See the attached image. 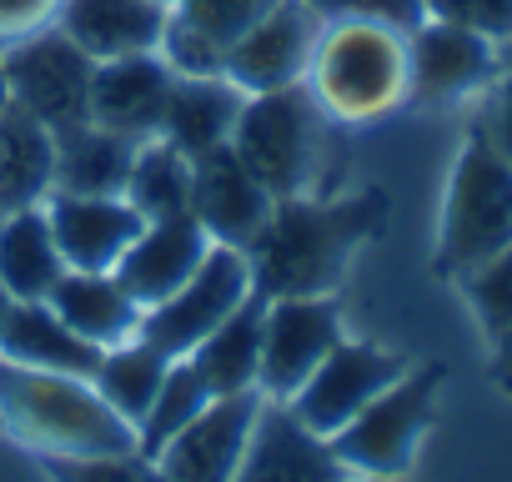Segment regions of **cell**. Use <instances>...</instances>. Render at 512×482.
<instances>
[{
	"instance_id": "obj_1",
	"label": "cell",
	"mask_w": 512,
	"mask_h": 482,
	"mask_svg": "<svg viewBox=\"0 0 512 482\" xmlns=\"http://www.w3.org/2000/svg\"><path fill=\"white\" fill-rule=\"evenodd\" d=\"M387 216L382 191H357V196H337V201H317V196H282L272 206V216L262 221L246 241V267H251V287L272 297H327L352 252L367 236H377Z\"/></svg>"
},
{
	"instance_id": "obj_2",
	"label": "cell",
	"mask_w": 512,
	"mask_h": 482,
	"mask_svg": "<svg viewBox=\"0 0 512 482\" xmlns=\"http://www.w3.org/2000/svg\"><path fill=\"white\" fill-rule=\"evenodd\" d=\"M0 427L46 457H111L136 452V427L91 387V377L41 372L0 357Z\"/></svg>"
},
{
	"instance_id": "obj_3",
	"label": "cell",
	"mask_w": 512,
	"mask_h": 482,
	"mask_svg": "<svg viewBox=\"0 0 512 482\" xmlns=\"http://www.w3.org/2000/svg\"><path fill=\"white\" fill-rule=\"evenodd\" d=\"M307 91L337 121H377L407 101V36L367 21L322 26Z\"/></svg>"
},
{
	"instance_id": "obj_4",
	"label": "cell",
	"mask_w": 512,
	"mask_h": 482,
	"mask_svg": "<svg viewBox=\"0 0 512 482\" xmlns=\"http://www.w3.org/2000/svg\"><path fill=\"white\" fill-rule=\"evenodd\" d=\"M507 247H512V166L472 126L447 176V201L437 226V272L462 282L467 272L502 257Z\"/></svg>"
},
{
	"instance_id": "obj_5",
	"label": "cell",
	"mask_w": 512,
	"mask_h": 482,
	"mask_svg": "<svg viewBox=\"0 0 512 482\" xmlns=\"http://www.w3.org/2000/svg\"><path fill=\"white\" fill-rule=\"evenodd\" d=\"M231 151L256 171V181L277 201L307 196L322 171V151H327V111L317 106L307 81L282 86V91H256L246 96L236 116Z\"/></svg>"
},
{
	"instance_id": "obj_6",
	"label": "cell",
	"mask_w": 512,
	"mask_h": 482,
	"mask_svg": "<svg viewBox=\"0 0 512 482\" xmlns=\"http://www.w3.org/2000/svg\"><path fill=\"white\" fill-rule=\"evenodd\" d=\"M437 387H442V367H417V372H402L392 387H382L347 427L327 437L342 467H357L372 477H402L432 422Z\"/></svg>"
},
{
	"instance_id": "obj_7",
	"label": "cell",
	"mask_w": 512,
	"mask_h": 482,
	"mask_svg": "<svg viewBox=\"0 0 512 482\" xmlns=\"http://www.w3.org/2000/svg\"><path fill=\"white\" fill-rule=\"evenodd\" d=\"M0 66H6L11 101L21 111H31L41 126L66 131V126L91 121V71H96V61L66 31L41 26L31 36H16L11 51L0 56Z\"/></svg>"
},
{
	"instance_id": "obj_8",
	"label": "cell",
	"mask_w": 512,
	"mask_h": 482,
	"mask_svg": "<svg viewBox=\"0 0 512 482\" xmlns=\"http://www.w3.org/2000/svg\"><path fill=\"white\" fill-rule=\"evenodd\" d=\"M251 292H256V287H251L246 252L211 241V252L196 262V272H191L171 297H161L156 307L141 312L136 337H146V342L161 347L166 357H186V352H191L216 322H226Z\"/></svg>"
},
{
	"instance_id": "obj_9",
	"label": "cell",
	"mask_w": 512,
	"mask_h": 482,
	"mask_svg": "<svg viewBox=\"0 0 512 482\" xmlns=\"http://www.w3.org/2000/svg\"><path fill=\"white\" fill-rule=\"evenodd\" d=\"M502 76V41L452 26V21H422L407 36V96L427 106H452L477 91H487Z\"/></svg>"
},
{
	"instance_id": "obj_10",
	"label": "cell",
	"mask_w": 512,
	"mask_h": 482,
	"mask_svg": "<svg viewBox=\"0 0 512 482\" xmlns=\"http://www.w3.org/2000/svg\"><path fill=\"white\" fill-rule=\"evenodd\" d=\"M337 342H342V322H337V307L327 297H272L262 307L256 387L277 402L292 397Z\"/></svg>"
},
{
	"instance_id": "obj_11",
	"label": "cell",
	"mask_w": 512,
	"mask_h": 482,
	"mask_svg": "<svg viewBox=\"0 0 512 482\" xmlns=\"http://www.w3.org/2000/svg\"><path fill=\"white\" fill-rule=\"evenodd\" d=\"M407 372L402 357L382 352V347H367V342H337L317 372L287 397V407L317 432V437H332L337 427H347L382 387H392L397 377Z\"/></svg>"
},
{
	"instance_id": "obj_12",
	"label": "cell",
	"mask_w": 512,
	"mask_h": 482,
	"mask_svg": "<svg viewBox=\"0 0 512 482\" xmlns=\"http://www.w3.org/2000/svg\"><path fill=\"white\" fill-rule=\"evenodd\" d=\"M317 36H322V21L307 0H277V6L226 51L221 76L231 86H241L246 96L297 86V81H307Z\"/></svg>"
},
{
	"instance_id": "obj_13",
	"label": "cell",
	"mask_w": 512,
	"mask_h": 482,
	"mask_svg": "<svg viewBox=\"0 0 512 482\" xmlns=\"http://www.w3.org/2000/svg\"><path fill=\"white\" fill-rule=\"evenodd\" d=\"M256 412H262L256 392L211 397L151 462L166 472V482H231L246 457Z\"/></svg>"
},
{
	"instance_id": "obj_14",
	"label": "cell",
	"mask_w": 512,
	"mask_h": 482,
	"mask_svg": "<svg viewBox=\"0 0 512 482\" xmlns=\"http://www.w3.org/2000/svg\"><path fill=\"white\" fill-rule=\"evenodd\" d=\"M272 206L277 196L256 181V171L231 151V141L191 161V216L221 247H246L272 216Z\"/></svg>"
},
{
	"instance_id": "obj_15",
	"label": "cell",
	"mask_w": 512,
	"mask_h": 482,
	"mask_svg": "<svg viewBox=\"0 0 512 482\" xmlns=\"http://www.w3.org/2000/svg\"><path fill=\"white\" fill-rule=\"evenodd\" d=\"M272 6L277 0H176L156 51L176 76H221L226 51Z\"/></svg>"
},
{
	"instance_id": "obj_16",
	"label": "cell",
	"mask_w": 512,
	"mask_h": 482,
	"mask_svg": "<svg viewBox=\"0 0 512 482\" xmlns=\"http://www.w3.org/2000/svg\"><path fill=\"white\" fill-rule=\"evenodd\" d=\"M231 482H347V467L332 452V442L317 437L292 407L262 402Z\"/></svg>"
},
{
	"instance_id": "obj_17",
	"label": "cell",
	"mask_w": 512,
	"mask_h": 482,
	"mask_svg": "<svg viewBox=\"0 0 512 482\" xmlns=\"http://www.w3.org/2000/svg\"><path fill=\"white\" fill-rule=\"evenodd\" d=\"M171 86H176V71L161 61V51L96 61V71H91V121L116 131V136L151 141V136H161Z\"/></svg>"
},
{
	"instance_id": "obj_18",
	"label": "cell",
	"mask_w": 512,
	"mask_h": 482,
	"mask_svg": "<svg viewBox=\"0 0 512 482\" xmlns=\"http://www.w3.org/2000/svg\"><path fill=\"white\" fill-rule=\"evenodd\" d=\"M51 236L66 257L71 272H116V262L126 257V247L136 241V231L146 226V216L126 201V196H71V191H51Z\"/></svg>"
},
{
	"instance_id": "obj_19",
	"label": "cell",
	"mask_w": 512,
	"mask_h": 482,
	"mask_svg": "<svg viewBox=\"0 0 512 482\" xmlns=\"http://www.w3.org/2000/svg\"><path fill=\"white\" fill-rule=\"evenodd\" d=\"M211 252V236L201 231V221L186 211V216H161V221H146L136 231V241L126 247V257L116 262V277L121 287L136 297V307H156L161 297H171L191 272L196 262Z\"/></svg>"
},
{
	"instance_id": "obj_20",
	"label": "cell",
	"mask_w": 512,
	"mask_h": 482,
	"mask_svg": "<svg viewBox=\"0 0 512 482\" xmlns=\"http://www.w3.org/2000/svg\"><path fill=\"white\" fill-rule=\"evenodd\" d=\"M166 16V0H61L56 31H66L91 61H116L156 51Z\"/></svg>"
},
{
	"instance_id": "obj_21",
	"label": "cell",
	"mask_w": 512,
	"mask_h": 482,
	"mask_svg": "<svg viewBox=\"0 0 512 482\" xmlns=\"http://www.w3.org/2000/svg\"><path fill=\"white\" fill-rule=\"evenodd\" d=\"M241 106H246V91L231 86L226 76H176L166 116H161V141H171L176 151L196 161L231 141Z\"/></svg>"
},
{
	"instance_id": "obj_22",
	"label": "cell",
	"mask_w": 512,
	"mask_h": 482,
	"mask_svg": "<svg viewBox=\"0 0 512 482\" xmlns=\"http://www.w3.org/2000/svg\"><path fill=\"white\" fill-rule=\"evenodd\" d=\"M46 302H51L56 317H61L76 337H86L91 347H116V342L136 337V327H141V307H136V297L121 287L116 272H71V267H66Z\"/></svg>"
},
{
	"instance_id": "obj_23",
	"label": "cell",
	"mask_w": 512,
	"mask_h": 482,
	"mask_svg": "<svg viewBox=\"0 0 512 482\" xmlns=\"http://www.w3.org/2000/svg\"><path fill=\"white\" fill-rule=\"evenodd\" d=\"M0 357L21 362V367H41V372H71V377H91L101 362V347H91L86 337H76L51 302H11L6 327H0Z\"/></svg>"
},
{
	"instance_id": "obj_24",
	"label": "cell",
	"mask_w": 512,
	"mask_h": 482,
	"mask_svg": "<svg viewBox=\"0 0 512 482\" xmlns=\"http://www.w3.org/2000/svg\"><path fill=\"white\" fill-rule=\"evenodd\" d=\"M56 191V131L16 101L0 111V216L26 211Z\"/></svg>"
},
{
	"instance_id": "obj_25",
	"label": "cell",
	"mask_w": 512,
	"mask_h": 482,
	"mask_svg": "<svg viewBox=\"0 0 512 482\" xmlns=\"http://www.w3.org/2000/svg\"><path fill=\"white\" fill-rule=\"evenodd\" d=\"M61 272H66V257L41 206L0 216V292L11 302H46Z\"/></svg>"
},
{
	"instance_id": "obj_26",
	"label": "cell",
	"mask_w": 512,
	"mask_h": 482,
	"mask_svg": "<svg viewBox=\"0 0 512 482\" xmlns=\"http://www.w3.org/2000/svg\"><path fill=\"white\" fill-rule=\"evenodd\" d=\"M136 146L141 141L116 136V131L96 126V121L56 131V191H71V196H121L126 176H131V161H136Z\"/></svg>"
},
{
	"instance_id": "obj_27",
	"label": "cell",
	"mask_w": 512,
	"mask_h": 482,
	"mask_svg": "<svg viewBox=\"0 0 512 482\" xmlns=\"http://www.w3.org/2000/svg\"><path fill=\"white\" fill-rule=\"evenodd\" d=\"M262 307L267 302L246 297L226 322H216L186 352V362L201 372L211 397H231V392H251L256 387V362H262Z\"/></svg>"
},
{
	"instance_id": "obj_28",
	"label": "cell",
	"mask_w": 512,
	"mask_h": 482,
	"mask_svg": "<svg viewBox=\"0 0 512 482\" xmlns=\"http://www.w3.org/2000/svg\"><path fill=\"white\" fill-rule=\"evenodd\" d=\"M166 367H171V357H166L161 347H151L146 337H126V342H116V347H101V362H96V372H91V387L136 427L141 412L151 407V397H156Z\"/></svg>"
},
{
	"instance_id": "obj_29",
	"label": "cell",
	"mask_w": 512,
	"mask_h": 482,
	"mask_svg": "<svg viewBox=\"0 0 512 482\" xmlns=\"http://www.w3.org/2000/svg\"><path fill=\"white\" fill-rule=\"evenodd\" d=\"M121 196H126L146 221L186 216V211H191V156H186V151H176V146H171V141H161V136L141 141Z\"/></svg>"
},
{
	"instance_id": "obj_30",
	"label": "cell",
	"mask_w": 512,
	"mask_h": 482,
	"mask_svg": "<svg viewBox=\"0 0 512 482\" xmlns=\"http://www.w3.org/2000/svg\"><path fill=\"white\" fill-rule=\"evenodd\" d=\"M206 402H211V387L201 382V372H196L186 357H171V367H166V377H161L151 407H146L141 422H136V452H141V457H156Z\"/></svg>"
},
{
	"instance_id": "obj_31",
	"label": "cell",
	"mask_w": 512,
	"mask_h": 482,
	"mask_svg": "<svg viewBox=\"0 0 512 482\" xmlns=\"http://www.w3.org/2000/svg\"><path fill=\"white\" fill-rule=\"evenodd\" d=\"M462 287H467V302H472V312L482 317V327L492 337L512 332V247L502 257L482 262L477 272H467Z\"/></svg>"
},
{
	"instance_id": "obj_32",
	"label": "cell",
	"mask_w": 512,
	"mask_h": 482,
	"mask_svg": "<svg viewBox=\"0 0 512 482\" xmlns=\"http://www.w3.org/2000/svg\"><path fill=\"white\" fill-rule=\"evenodd\" d=\"M307 6L317 11L322 26H337V21H367V26H387V31L412 36V31L427 21L422 0H307Z\"/></svg>"
},
{
	"instance_id": "obj_33",
	"label": "cell",
	"mask_w": 512,
	"mask_h": 482,
	"mask_svg": "<svg viewBox=\"0 0 512 482\" xmlns=\"http://www.w3.org/2000/svg\"><path fill=\"white\" fill-rule=\"evenodd\" d=\"M56 482H166V472L141 452H111V457H51Z\"/></svg>"
},
{
	"instance_id": "obj_34",
	"label": "cell",
	"mask_w": 512,
	"mask_h": 482,
	"mask_svg": "<svg viewBox=\"0 0 512 482\" xmlns=\"http://www.w3.org/2000/svg\"><path fill=\"white\" fill-rule=\"evenodd\" d=\"M427 21H452L467 31H482L492 41H512V0H422Z\"/></svg>"
},
{
	"instance_id": "obj_35",
	"label": "cell",
	"mask_w": 512,
	"mask_h": 482,
	"mask_svg": "<svg viewBox=\"0 0 512 482\" xmlns=\"http://www.w3.org/2000/svg\"><path fill=\"white\" fill-rule=\"evenodd\" d=\"M477 131H482V141L512 166V76H502V81L487 86V106H482Z\"/></svg>"
},
{
	"instance_id": "obj_36",
	"label": "cell",
	"mask_w": 512,
	"mask_h": 482,
	"mask_svg": "<svg viewBox=\"0 0 512 482\" xmlns=\"http://www.w3.org/2000/svg\"><path fill=\"white\" fill-rule=\"evenodd\" d=\"M61 0H0V41H16L41 31L46 21H56Z\"/></svg>"
},
{
	"instance_id": "obj_37",
	"label": "cell",
	"mask_w": 512,
	"mask_h": 482,
	"mask_svg": "<svg viewBox=\"0 0 512 482\" xmlns=\"http://www.w3.org/2000/svg\"><path fill=\"white\" fill-rule=\"evenodd\" d=\"M497 377L512 387V332H502V337H497Z\"/></svg>"
},
{
	"instance_id": "obj_38",
	"label": "cell",
	"mask_w": 512,
	"mask_h": 482,
	"mask_svg": "<svg viewBox=\"0 0 512 482\" xmlns=\"http://www.w3.org/2000/svg\"><path fill=\"white\" fill-rule=\"evenodd\" d=\"M11 106V86H6V66H0V111Z\"/></svg>"
},
{
	"instance_id": "obj_39",
	"label": "cell",
	"mask_w": 512,
	"mask_h": 482,
	"mask_svg": "<svg viewBox=\"0 0 512 482\" xmlns=\"http://www.w3.org/2000/svg\"><path fill=\"white\" fill-rule=\"evenodd\" d=\"M502 76H512V41H507V51H502Z\"/></svg>"
},
{
	"instance_id": "obj_40",
	"label": "cell",
	"mask_w": 512,
	"mask_h": 482,
	"mask_svg": "<svg viewBox=\"0 0 512 482\" xmlns=\"http://www.w3.org/2000/svg\"><path fill=\"white\" fill-rule=\"evenodd\" d=\"M6 312H11V297H6V292H0V327H6Z\"/></svg>"
},
{
	"instance_id": "obj_41",
	"label": "cell",
	"mask_w": 512,
	"mask_h": 482,
	"mask_svg": "<svg viewBox=\"0 0 512 482\" xmlns=\"http://www.w3.org/2000/svg\"><path fill=\"white\" fill-rule=\"evenodd\" d=\"M362 482H402V477H372V472H367V477H362Z\"/></svg>"
},
{
	"instance_id": "obj_42",
	"label": "cell",
	"mask_w": 512,
	"mask_h": 482,
	"mask_svg": "<svg viewBox=\"0 0 512 482\" xmlns=\"http://www.w3.org/2000/svg\"><path fill=\"white\" fill-rule=\"evenodd\" d=\"M166 6H176V0H166Z\"/></svg>"
}]
</instances>
